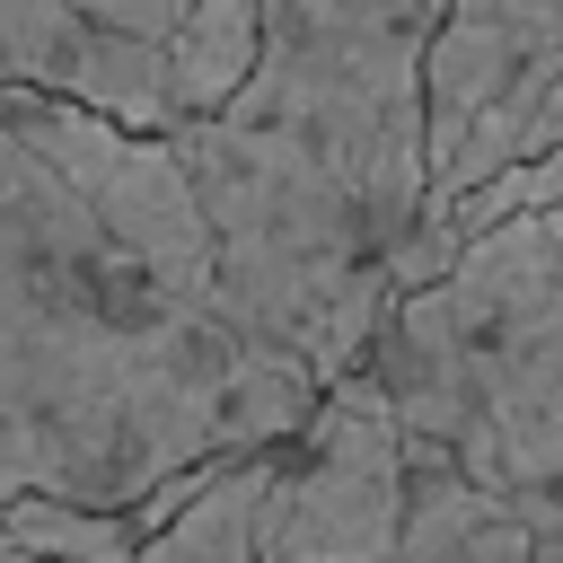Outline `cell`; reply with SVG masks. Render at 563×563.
I'll return each mask as SVG.
<instances>
[{"label": "cell", "instance_id": "cell-1", "mask_svg": "<svg viewBox=\"0 0 563 563\" xmlns=\"http://www.w3.org/2000/svg\"><path fill=\"white\" fill-rule=\"evenodd\" d=\"M255 18L246 79L167 141L211 229L220 317L325 387L387 299L440 273L422 158L440 0H255Z\"/></svg>", "mask_w": 563, "mask_h": 563}, {"label": "cell", "instance_id": "cell-2", "mask_svg": "<svg viewBox=\"0 0 563 563\" xmlns=\"http://www.w3.org/2000/svg\"><path fill=\"white\" fill-rule=\"evenodd\" d=\"M317 378L176 290L0 114V493L141 501L158 475L282 440Z\"/></svg>", "mask_w": 563, "mask_h": 563}, {"label": "cell", "instance_id": "cell-3", "mask_svg": "<svg viewBox=\"0 0 563 563\" xmlns=\"http://www.w3.org/2000/svg\"><path fill=\"white\" fill-rule=\"evenodd\" d=\"M361 369L563 563V202L484 220L387 299Z\"/></svg>", "mask_w": 563, "mask_h": 563}, {"label": "cell", "instance_id": "cell-4", "mask_svg": "<svg viewBox=\"0 0 563 563\" xmlns=\"http://www.w3.org/2000/svg\"><path fill=\"white\" fill-rule=\"evenodd\" d=\"M554 79H563V0H440L422 44L431 220L528 150V123Z\"/></svg>", "mask_w": 563, "mask_h": 563}, {"label": "cell", "instance_id": "cell-5", "mask_svg": "<svg viewBox=\"0 0 563 563\" xmlns=\"http://www.w3.org/2000/svg\"><path fill=\"white\" fill-rule=\"evenodd\" d=\"M405 519V422L387 387L352 361L273 440L264 563H387Z\"/></svg>", "mask_w": 563, "mask_h": 563}, {"label": "cell", "instance_id": "cell-6", "mask_svg": "<svg viewBox=\"0 0 563 563\" xmlns=\"http://www.w3.org/2000/svg\"><path fill=\"white\" fill-rule=\"evenodd\" d=\"M387 563H537V545L440 440L405 431V519Z\"/></svg>", "mask_w": 563, "mask_h": 563}, {"label": "cell", "instance_id": "cell-7", "mask_svg": "<svg viewBox=\"0 0 563 563\" xmlns=\"http://www.w3.org/2000/svg\"><path fill=\"white\" fill-rule=\"evenodd\" d=\"M264 484H273V440L211 457L202 484L158 528H141L132 563H264Z\"/></svg>", "mask_w": 563, "mask_h": 563}, {"label": "cell", "instance_id": "cell-8", "mask_svg": "<svg viewBox=\"0 0 563 563\" xmlns=\"http://www.w3.org/2000/svg\"><path fill=\"white\" fill-rule=\"evenodd\" d=\"M255 35H264L255 0H176V18H167V35H158V53H167V114H176V123L211 114V106L246 79ZM176 123H167V132H176Z\"/></svg>", "mask_w": 563, "mask_h": 563}, {"label": "cell", "instance_id": "cell-9", "mask_svg": "<svg viewBox=\"0 0 563 563\" xmlns=\"http://www.w3.org/2000/svg\"><path fill=\"white\" fill-rule=\"evenodd\" d=\"M141 519L132 501H70V493H0V563H132Z\"/></svg>", "mask_w": 563, "mask_h": 563}, {"label": "cell", "instance_id": "cell-10", "mask_svg": "<svg viewBox=\"0 0 563 563\" xmlns=\"http://www.w3.org/2000/svg\"><path fill=\"white\" fill-rule=\"evenodd\" d=\"M70 9H88L123 35H167V18H176V0H70Z\"/></svg>", "mask_w": 563, "mask_h": 563}, {"label": "cell", "instance_id": "cell-11", "mask_svg": "<svg viewBox=\"0 0 563 563\" xmlns=\"http://www.w3.org/2000/svg\"><path fill=\"white\" fill-rule=\"evenodd\" d=\"M545 141H563V79L545 88V106H537V123H528V150H545ZM519 150V158H528Z\"/></svg>", "mask_w": 563, "mask_h": 563}]
</instances>
